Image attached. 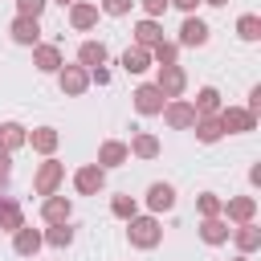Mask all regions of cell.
<instances>
[{
    "label": "cell",
    "instance_id": "1",
    "mask_svg": "<svg viewBox=\"0 0 261 261\" xmlns=\"http://www.w3.org/2000/svg\"><path fill=\"white\" fill-rule=\"evenodd\" d=\"M126 241H130L135 249H159V245H163V224H159V216H155V212L130 216V220H126Z\"/></svg>",
    "mask_w": 261,
    "mask_h": 261
},
{
    "label": "cell",
    "instance_id": "2",
    "mask_svg": "<svg viewBox=\"0 0 261 261\" xmlns=\"http://www.w3.org/2000/svg\"><path fill=\"white\" fill-rule=\"evenodd\" d=\"M61 184H65V163L45 155V163H37V171H33V192L37 196H53V192H61Z\"/></svg>",
    "mask_w": 261,
    "mask_h": 261
},
{
    "label": "cell",
    "instance_id": "3",
    "mask_svg": "<svg viewBox=\"0 0 261 261\" xmlns=\"http://www.w3.org/2000/svg\"><path fill=\"white\" fill-rule=\"evenodd\" d=\"M216 118H220V130L224 135H253L257 130V114L245 110V106H220Z\"/></svg>",
    "mask_w": 261,
    "mask_h": 261
},
{
    "label": "cell",
    "instance_id": "4",
    "mask_svg": "<svg viewBox=\"0 0 261 261\" xmlns=\"http://www.w3.org/2000/svg\"><path fill=\"white\" fill-rule=\"evenodd\" d=\"M208 37H212L208 20H200V16L192 12V16H184V24H179V37H175V45H179V49H204V45H208Z\"/></svg>",
    "mask_w": 261,
    "mask_h": 261
},
{
    "label": "cell",
    "instance_id": "5",
    "mask_svg": "<svg viewBox=\"0 0 261 261\" xmlns=\"http://www.w3.org/2000/svg\"><path fill=\"white\" fill-rule=\"evenodd\" d=\"M57 86H61L65 98H82V94L90 90V69L77 65V61H73V65H61V69H57Z\"/></svg>",
    "mask_w": 261,
    "mask_h": 261
},
{
    "label": "cell",
    "instance_id": "6",
    "mask_svg": "<svg viewBox=\"0 0 261 261\" xmlns=\"http://www.w3.org/2000/svg\"><path fill=\"white\" fill-rule=\"evenodd\" d=\"M163 94H159V86L155 82H143V86H135V94H130V106L143 114V118H155L159 110H163Z\"/></svg>",
    "mask_w": 261,
    "mask_h": 261
},
{
    "label": "cell",
    "instance_id": "7",
    "mask_svg": "<svg viewBox=\"0 0 261 261\" xmlns=\"http://www.w3.org/2000/svg\"><path fill=\"white\" fill-rule=\"evenodd\" d=\"M159 114H163V122H167L171 130H192V122H196V110H192L188 98H167Z\"/></svg>",
    "mask_w": 261,
    "mask_h": 261
},
{
    "label": "cell",
    "instance_id": "8",
    "mask_svg": "<svg viewBox=\"0 0 261 261\" xmlns=\"http://www.w3.org/2000/svg\"><path fill=\"white\" fill-rule=\"evenodd\" d=\"M102 188H106V167L82 163V167L73 171V192H77V196H98Z\"/></svg>",
    "mask_w": 261,
    "mask_h": 261
},
{
    "label": "cell",
    "instance_id": "9",
    "mask_svg": "<svg viewBox=\"0 0 261 261\" xmlns=\"http://www.w3.org/2000/svg\"><path fill=\"white\" fill-rule=\"evenodd\" d=\"M220 216H224L228 224H249V220H257V196H228V200L220 204Z\"/></svg>",
    "mask_w": 261,
    "mask_h": 261
},
{
    "label": "cell",
    "instance_id": "10",
    "mask_svg": "<svg viewBox=\"0 0 261 261\" xmlns=\"http://www.w3.org/2000/svg\"><path fill=\"white\" fill-rule=\"evenodd\" d=\"M155 86H159L163 98H184V90H188V73H184V65H159Z\"/></svg>",
    "mask_w": 261,
    "mask_h": 261
},
{
    "label": "cell",
    "instance_id": "11",
    "mask_svg": "<svg viewBox=\"0 0 261 261\" xmlns=\"http://www.w3.org/2000/svg\"><path fill=\"white\" fill-rule=\"evenodd\" d=\"M69 216H73V200H69V196H61V192L41 196V220H45V224H61V220H69Z\"/></svg>",
    "mask_w": 261,
    "mask_h": 261
},
{
    "label": "cell",
    "instance_id": "12",
    "mask_svg": "<svg viewBox=\"0 0 261 261\" xmlns=\"http://www.w3.org/2000/svg\"><path fill=\"white\" fill-rule=\"evenodd\" d=\"M200 241L208 245V249H216V245H228V232H232V224L224 220V216H200Z\"/></svg>",
    "mask_w": 261,
    "mask_h": 261
},
{
    "label": "cell",
    "instance_id": "13",
    "mask_svg": "<svg viewBox=\"0 0 261 261\" xmlns=\"http://www.w3.org/2000/svg\"><path fill=\"white\" fill-rule=\"evenodd\" d=\"M45 249V237H41V228H33V224H20L16 232H12V253L16 257H37Z\"/></svg>",
    "mask_w": 261,
    "mask_h": 261
},
{
    "label": "cell",
    "instance_id": "14",
    "mask_svg": "<svg viewBox=\"0 0 261 261\" xmlns=\"http://www.w3.org/2000/svg\"><path fill=\"white\" fill-rule=\"evenodd\" d=\"M33 65H37V73H57L65 65V57H61V49L53 41H37L33 45Z\"/></svg>",
    "mask_w": 261,
    "mask_h": 261
},
{
    "label": "cell",
    "instance_id": "15",
    "mask_svg": "<svg viewBox=\"0 0 261 261\" xmlns=\"http://www.w3.org/2000/svg\"><path fill=\"white\" fill-rule=\"evenodd\" d=\"M8 37L16 41V45H37L41 41V20L37 16H12V24H8Z\"/></svg>",
    "mask_w": 261,
    "mask_h": 261
},
{
    "label": "cell",
    "instance_id": "16",
    "mask_svg": "<svg viewBox=\"0 0 261 261\" xmlns=\"http://www.w3.org/2000/svg\"><path fill=\"white\" fill-rule=\"evenodd\" d=\"M143 200H147V212H155V216H159V212H171V208H175V188L163 184V179H155Z\"/></svg>",
    "mask_w": 261,
    "mask_h": 261
},
{
    "label": "cell",
    "instance_id": "17",
    "mask_svg": "<svg viewBox=\"0 0 261 261\" xmlns=\"http://www.w3.org/2000/svg\"><path fill=\"white\" fill-rule=\"evenodd\" d=\"M20 147H29V126H24V122H16V118L0 122V151L16 155Z\"/></svg>",
    "mask_w": 261,
    "mask_h": 261
},
{
    "label": "cell",
    "instance_id": "18",
    "mask_svg": "<svg viewBox=\"0 0 261 261\" xmlns=\"http://www.w3.org/2000/svg\"><path fill=\"white\" fill-rule=\"evenodd\" d=\"M94 24H98V4L73 0V4H69V29H73V33H90Z\"/></svg>",
    "mask_w": 261,
    "mask_h": 261
},
{
    "label": "cell",
    "instance_id": "19",
    "mask_svg": "<svg viewBox=\"0 0 261 261\" xmlns=\"http://www.w3.org/2000/svg\"><path fill=\"white\" fill-rule=\"evenodd\" d=\"M126 151H130L135 159H159L163 143H159V135H151V130H135L130 143H126Z\"/></svg>",
    "mask_w": 261,
    "mask_h": 261
},
{
    "label": "cell",
    "instance_id": "20",
    "mask_svg": "<svg viewBox=\"0 0 261 261\" xmlns=\"http://www.w3.org/2000/svg\"><path fill=\"white\" fill-rule=\"evenodd\" d=\"M126 159H130L126 143H122V139H106V143L98 147V159H94V163H98V167H106V171H114V167H122Z\"/></svg>",
    "mask_w": 261,
    "mask_h": 261
},
{
    "label": "cell",
    "instance_id": "21",
    "mask_svg": "<svg viewBox=\"0 0 261 261\" xmlns=\"http://www.w3.org/2000/svg\"><path fill=\"white\" fill-rule=\"evenodd\" d=\"M232 245H237V253H257L261 249V228H257V220H249V224H232Z\"/></svg>",
    "mask_w": 261,
    "mask_h": 261
},
{
    "label": "cell",
    "instance_id": "22",
    "mask_svg": "<svg viewBox=\"0 0 261 261\" xmlns=\"http://www.w3.org/2000/svg\"><path fill=\"white\" fill-rule=\"evenodd\" d=\"M118 65L126 69V73H147L155 61H151V49H143V45H130V49H122V57H118Z\"/></svg>",
    "mask_w": 261,
    "mask_h": 261
},
{
    "label": "cell",
    "instance_id": "23",
    "mask_svg": "<svg viewBox=\"0 0 261 261\" xmlns=\"http://www.w3.org/2000/svg\"><path fill=\"white\" fill-rule=\"evenodd\" d=\"M29 147H33L37 155H53V151L61 147L57 126H33V130H29Z\"/></svg>",
    "mask_w": 261,
    "mask_h": 261
},
{
    "label": "cell",
    "instance_id": "24",
    "mask_svg": "<svg viewBox=\"0 0 261 261\" xmlns=\"http://www.w3.org/2000/svg\"><path fill=\"white\" fill-rule=\"evenodd\" d=\"M192 135H196V143H204V147H212V143H220V139H224V130H220V118H216V114L196 118V122H192Z\"/></svg>",
    "mask_w": 261,
    "mask_h": 261
},
{
    "label": "cell",
    "instance_id": "25",
    "mask_svg": "<svg viewBox=\"0 0 261 261\" xmlns=\"http://www.w3.org/2000/svg\"><path fill=\"white\" fill-rule=\"evenodd\" d=\"M135 45H143V49H151L155 41H163V24L155 20V16H143V20H135Z\"/></svg>",
    "mask_w": 261,
    "mask_h": 261
},
{
    "label": "cell",
    "instance_id": "26",
    "mask_svg": "<svg viewBox=\"0 0 261 261\" xmlns=\"http://www.w3.org/2000/svg\"><path fill=\"white\" fill-rule=\"evenodd\" d=\"M106 57H110L106 41H82V45H77V65H86V69L106 65Z\"/></svg>",
    "mask_w": 261,
    "mask_h": 261
},
{
    "label": "cell",
    "instance_id": "27",
    "mask_svg": "<svg viewBox=\"0 0 261 261\" xmlns=\"http://www.w3.org/2000/svg\"><path fill=\"white\" fill-rule=\"evenodd\" d=\"M41 237H45V245H49V249H69V245H73V237H77V228H73L69 220H61V224L41 228Z\"/></svg>",
    "mask_w": 261,
    "mask_h": 261
},
{
    "label": "cell",
    "instance_id": "28",
    "mask_svg": "<svg viewBox=\"0 0 261 261\" xmlns=\"http://www.w3.org/2000/svg\"><path fill=\"white\" fill-rule=\"evenodd\" d=\"M20 224H24V208H20V200L0 196V232H16Z\"/></svg>",
    "mask_w": 261,
    "mask_h": 261
},
{
    "label": "cell",
    "instance_id": "29",
    "mask_svg": "<svg viewBox=\"0 0 261 261\" xmlns=\"http://www.w3.org/2000/svg\"><path fill=\"white\" fill-rule=\"evenodd\" d=\"M224 102H220V90L216 86H200L196 90V102H192V110H196V118H204V114H216Z\"/></svg>",
    "mask_w": 261,
    "mask_h": 261
},
{
    "label": "cell",
    "instance_id": "30",
    "mask_svg": "<svg viewBox=\"0 0 261 261\" xmlns=\"http://www.w3.org/2000/svg\"><path fill=\"white\" fill-rule=\"evenodd\" d=\"M237 37H241L245 45H257V41H261V16H257V12H241V16H237Z\"/></svg>",
    "mask_w": 261,
    "mask_h": 261
},
{
    "label": "cell",
    "instance_id": "31",
    "mask_svg": "<svg viewBox=\"0 0 261 261\" xmlns=\"http://www.w3.org/2000/svg\"><path fill=\"white\" fill-rule=\"evenodd\" d=\"M151 61H155V65H179V45L167 41V37L155 41V45H151Z\"/></svg>",
    "mask_w": 261,
    "mask_h": 261
},
{
    "label": "cell",
    "instance_id": "32",
    "mask_svg": "<svg viewBox=\"0 0 261 261\" xmlns=\"http://www.w3.org/2000/svg\"><path fill=\"white\" fill-rule=\"evenodd\" d=\"M110 212H114L118 220H130V216H139V200L126 196V192H122V196H110Z\"/></svg>",
    "mask_w": 261,
    "mask_h": 261
},
{
    "label": "cell",
    "instance_id": "33",
    "mask_svg": "<svg viewBox=\"0 0 261 261\" xmlns=\"http://www.w3.org/2000/svg\"><path fill=\"white\" fill-rule=\"evenodd\" d=\"M220 204H224V200H220L216 192H200V196H196V212H200V216H220Z\"/></svg>",
    "mask_w": 261,
    "mask_h": 261
},
{
    "label": "cell",
    "instance_id": "34",
    "mask_svg": "<svg viewBox=\"0 0 261 261\" xmlns=\"http://www.w3.org/2000/svg\"><path fill=\"white\" fill-rule=\"evenodd\" d=\"M135 8V0H98V12H106V16H126Z\"/></svg>",
    "mask_w": 261,
    "mask_h": 261
},
{
    "label": "cell",
    "instance_id": "35",
    "mask_svg": "<svg viewBox=\"0 0 261 261\" xmlns=\"http://www.w3.org/2000/svg\"><path fill=\"white\" fill-rule=\"evenodd\" d=\"M45 4H49V0H16V16H37V20H41Z\"/></svg>",
    "mask_w": 261,
    "mask_h": 261
},
{
    "label": "cell",
    "instance_id": "36",
    "mask_svg": "<svg viewBox=\"0 0 261 261\" xmlns=\"http://www.w3.org/2000/svg\"><path fill=\"white\" fill-rule=\"evenodd\" d=\"M135 4L143 8V16H155V20L167 12V0H135Z\"/></svg>",
    "mask_w": 261,
    "mask_h": 261
},
{
    "label": "cell",
    "instance_id": "37",
    "mask_svg": "<svg viewBox=\"0 0 261 261\" xmlns=\"http://www.w3.org/2000/svg\"><path fill=\"white\" fill-rule=\"evenodd\" d=\"M8 179H12V155H8V151H0V192L8 188Z\"/></svg>",
    "mask_w": 261,
    "mask_h": 261
},
{
    "label": "cell",
    "instance_id": "38",
    "mask_svg": "<svg viewBox=\"0 0 261 261\" xmlns=\"http://www.w3.org/2000/svg\"><path fill=\"white\" fill-rule=\"evenodd\" d=\"M90 86H110V69L106 65H94L90 69Z\"/></svg>",
    "mask_w": 261,
    "mask_h": 261
},
{
    "label": "cell",
    "instance_id": "39",
    "mask_svg": "<svg viewBox=\"0 0 261 261\" xmlns=\"http://www.w3.org/2000/svg\"><path fill=\"white\" fill-rule=\"evenodd\" d=\"M167 8H179L184 16H192V12L200 8V0H167Z\"/></svg>",
    "mask_w": 261,
    "mask_h": 261
},
{
    "label": "cell",
    "instance_id": "40",
    "mask_svg": "<svg viewBox=\"0 0 261 261\" xmlns=\"http://www.w3.org/2000/svg\"><path fill=\"white\" fill-rule=\"evenodd\" d=\"M245 110L261 114V86H253V90H249V102H245Z\"/></svg>",
    "mask_w": 261,
    "mask_h": 261
},
{
    "label": "cell",
    "instance_id": "41",
    "mask_svg": "<svg viewBox=\"0 0 261 261\" xmlns=\"http://www.w3.org/2000/svg\"><path fill=\"white\" fill-rule=\"evenodd\" d=\"M200 4H212V8H224L228 0H200Z\"/></svg>",
    "mask_w": 261,
    "mask_h": 261
},
{
    "label": "cell",
    "instance_id": "42",
    "mask_svg": "<svg viewBox=\"0 0 261 261\" xmlns=\"http://www.w3.org/2000/svg\"><path fill=\"white\" fill-rule=\"evenodd\" d=\"M49 4H61V8H69V4H73V0H49Z\"/></svg>",
    "mask_w": 261,
    "mask_h": 261
},
{
    "label": "cell",
    "instance_id": "43",
    "mask_svg": "<svg viewBox=\"0 0 261 261\" xmlns=\"http://www.w3.org/2000/svg\"><path fill=\"white\" fill-rule=\"evenodd\" d=\"M232 261H249V253H237V257H232Z\"/></svg>",
    "mask_w": 261,
    "mask_h": 261
}]
</instances>
